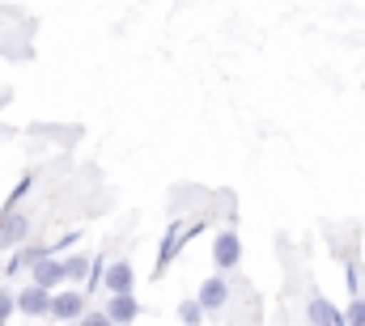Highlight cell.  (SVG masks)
Instances as JSON below:
<instances>
[{"label": "cell", "mask_w": 365, "mask_h": 326, "mask_svg": "<svg viewBox=\"0 0 365 326\" xmlns=\"http://www.w3.org/2000/svg\"><path fill=\"white\" fill-rule=\"evenodd\" d=\"M102 288H106L110 297H119V293H132V288H136V271H132V263H128V258H115V263H106V271H102Z\"/></svg>", "instance_id": "6da1fadb"}, {"label": "cell", "mask_w": 365, "mask_h": 326, "mask_svg": "<svg viewBox=\"0 0 365 326\" xmlns=\"http://www.w3.org/2000/svg\"><path fill=\"white\" fill-rule=\"evenodd\" d=\"M47 314H51V318H60V322H81V314H86V293H77V288L56 293Z\"/></svg>", "instance_id": "7a4b0ae2"}, {"label": "cell", "mask_w": 365, "mask_h": 326, "mask_svg": "<svg viewBox=\"0 0 365 326\" xmlns=\"http://www.w3.org/2000/svg\"><path fill=\"white\" fill-rule=\"evenodd\" d=\"M17 310H21L26 318H43V314L51 310V293L38 288V284H26V288L17 293Z\"/></svg>", "instance_id": "3957f363"}, {"label": "cell", "mask_w": 365, "mask_h": 326, "mask_svg": "<svg viewBox=\"0 0 365 326\" xmlns=\"http://www.w3.org/2000/svg\"><path fill=\"white\" fill-rule=\"evenodd\" d=\"M306 318L314 326H344V314L323 297V293H310V301H306Z\"/></svg>", "instance_id": "277c9868"}, {"label": "cell", "mask_w": 365, "mask_h": 326, "mask_svg": "<svg viewBox=\"0 0 365 326\" xmlns=\"http://www.w3.org/2000/svg\"><path fill=\"white\" fill-rule=\"evenodd\" d=\"M106 318H110L115 326H132L136 318H140V301H136L132 293H119V297L106 301Z\"/></svg>", "instance_id": "5b68a950"}, {"label": "cell", "mask_w": 365, "mask_h": 326, "mask_svg": "<svg viewBox=\"0 0 365 326\" xmlns=\"http://www.w3.org/2000/svg\"><path fill=\"white\" fill-rule=\"evenodd\" d=\"M195 301H200V310H204V314H212V310H221V305L230 301V284H225L221 275H212V280H204V284H200Z\"/></svg>", "instance_id": "8992f818"}, {"label": "cell", "mask_w": 365, "mask_h": 326, "mask_svg": "<svg viewBox=\"0 0 365 326\" xmlns=\"http://www.w3.org/2000/svg\"><path fill=\"white\" fill-rule=\"evenodd\" d=\"M212 258H217V267L221 271H230V267H238V258H242V242H238V233L234 229H225L217 246H212Z\"/></svg>", "instance_id": "52a82bcc"}, {"label": "cell", "mask_w": 365, "mask_h": 326, "mask_svg": "<svg viewBox=\"0 0 365 326\" xmlns=\"http://www.w3.org/2000/svg\"><path fill=\"white\" fill-rule=\"evenodd\" d=\"M26 233H30V216L26 212H4L0 216V250L4 246H17Z\"/></svg>", "instance_id": "ba28073f"}, {"label": "cell", "mask_w": 365, "mask_h": 326, "mask_svg": "<svg viewBox=\"0 0 365 326\" xmlns=\"http://www.w3.org/2000/svg\"><path fill=\"white\" fill-rule=\"evenodd\" d=\"M30 271H34V284L47 288V293H51L56 284H64V263H60V258H38Z\"/></svg>", "instance_id": "9c48e42d"}, {"label": "cell", "mask_w": 365, "mask_h": 326, "mask_svg": "<svg viewBox=\"0 0 365 326\" xmlns=\"http://www.w3.org/2000/svg\"><path fill=\"white\" fill-rule=\"evenodd\" d=\"M81 275H90V258H86V254L64 258V280H81Z\"/></svg>", "instance_id": "30bf717a"}, {"label": "cell", "mask_w": 365, "mask_h": 326, "mask_svg": "<svg viewBox=\"0 0 365 326\" xmlns=\"http://www.w3.org/2000/svg\"><path fill=\"white\" fill-rule=\"evenodd\" d=\"M344 326H365V297L361 293L349 301V310H344Z\"/></svg>", "instance_id": "8fae6325"}, {"label": "cell", "mask_w": 365, "mask_h": 326, "mask_svg": "<svg viewBox=\"0 0 365 326\" xmlns=\"http://www.w3.org/2000/svg\"><path fill=\"white\" fill-rule=\"evenodd\" d=\"M200 318H204V310H200V301H195V297L179 305V322L182 326H200Z\"/></svg>", "instance_id": "7c38bea8"}, {"label": "cell", "mask_w": 365, "mask_h": 326, "mask_svg": "<svg viewBox=\"0 0 365 326\" xmlns=\"http://www.w3.org/2000/svg\"><path fill=\"white\" fill-rule=\"evenodd\" d=\"M13 310H17V297H13L9 288H0V322H9V318H13Z\"/></svg>", "instance_id": "4fadbf2b"}, {"label": "cell", "mask_w": 365, "mask_h": 326, "mask_svg": "<svg viewBox=\"0 0 365 326\" xmlns=\"http://www.w3.org/2000/svg\"><path fill=\"white\" fill-rule=\"evenodd\" d=\"M77 326H115V322L106 318V310H86V314H81V322H77Z\"/></svg>", "instance_id": "5bb4252c"}, {"label": "cell", "mask_w": 365, "mask_h": 326, "mask_svg": "<svg viewBox=\"0 0 365 326\" xmlns=\"http://www.w3.org/2000/svg\"><path fill=\"white\" fill-rule=\"evenodd\" d=\"M64 326H77V322H64Z\"/></svg>", "instance_id": "9a60e30c"}, {"label": "cell", "mask_w": 365, "mask_h": 326, "mask_svg": "<svg viewBox=\"0 0 365 326\" xmlns=\"http://www.w3.org/2000/svg\"><path fill=\"white\" fill-rule=\"evenodd\" d=\"M0 326H9V322H0Z\"/></svg>", "instance_id": "2e32d148"}]
</instances>
